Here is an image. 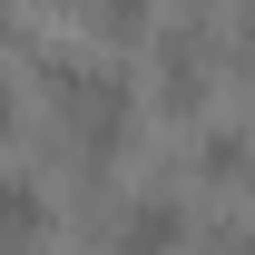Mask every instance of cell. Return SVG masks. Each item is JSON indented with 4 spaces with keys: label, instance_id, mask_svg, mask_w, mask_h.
I'll return each mask as SVG.
<instances>
[{
    "label": "cell",
    "instance_id": "cell-5",
    "mask_svg": "<svg viewBox=\"0 0 255 255\" xmlns=\"http://www.w3.org/2000/svg\"><path fill=\"white\" fill-rule=\"evenodd\" d=\"M255 167V147L236 137V128H216V137H196V177H246Z\"/></svg>",
    "mask_w": 255,
    "mask_h": 255
},
{
    "label": "cell",
    "instance_id": "cell-3",
    "mask_svg": "<svg viewBox=\"0 0 255 255\" xmlns=\"http://www.w3.org/2000/svg\"><path fill=\"white\" fill-rule=\"evenodd\" d=\"M39 226H49L39 177H10V167H0V246H39Z\"/></svg>",
    "mask_w": 255,
    "mask_h": 255
},
{
    "label": "cell",
    "instance_id": "cell-8",
    "mask_svg": "<svg viewBox=\"0 0 255 255\" xmlns=\"http://www.w3.org/2000/svg\"><path fill=\"white\" fill-rule=\"evenodd\" d=\"M10 128H20V89L0 79V137H10Z\"/></svg>",
    "mask_w": 255,
    "mask_h": 255
},
{
    "label": "cell",
    "instance_id": "cell-7",
    "mask_svg": "<svg viewBox=\"0 0 255 255\" xmlns=\"http://www.w3.org/2000/svg\"><path fill=\"white\" fill-rule=\"evenodd\" d=\"M206 255H255V226H216V236H206Z\"/></svg>",
    "mask_w": 255,
    "mask_h": 255
},
{
    "label": "cell",
    "instance_id": "cell-6",
    "mask_svg": "<svg viewBox=\"0 0 255 255\" xmlns=\"http://www.w3.org/2000/svg\"><path fill=\"white\" fill-rule=\"evenodd\" d=\"M89 10H98V30H108V39H128V30L157 20V0H89Z\"/></svg>",
    "mask_w": 255,
    "mask_h": 255
},
{
    "label": "cell",
    "instance_id": "cell-2",
    "mask_svg": "<svg viewBox=\"0 0 255 255\" xmlns=\"http://www.w3.org/2000/svg\"><path fill=\"white\" fill-rule=\"evenodd\" d=\"M177 246H187V206L177 196H128L108 216V246L98 255H177Z\"/></svg>",
    "mask_w": 255,
    "mask_h": 255
},
{
    "label": "cell",
    "instance_id": "cell-9",
    "mask_svg": "<svg viewBox=\"0 0 255 255\" xmlns=\"http://www.w3.org/2000/svg\"><path fill=\"white\" fill-rule=\"evenodd\" d=\"M0 255H39V246H0Z\"/></svg>",
    "mask_w": 255,
    "mask_h": 255
},
{
    "label": "cell",
    "instance_id": "cell-10",
    "mask_svg": "<svg viewBox=\"0 0 255 255\" xmlns=\"http://www.w3.org/2000/svg\"><path fill=\"white\" fill-rule=\"evenodd\" d=\"M246 49H255V10H246Z\"/></svg>",
    "mask_w": 255,
    "mask_h": 255
},
{
    "label": "cell",
    "instance_id": "cell-4",
    "mask_svg": "<svg viewBox=\"0 0 255 255\" xmlns=\"http://www.w3.org/2000/svg\"><path fill=\"white\" fill-rule=\"evenodd\" d=\"M157 79H167V98H177V108H196V98H206V59H196V39H167Z\"/></svg>",
    "mask_w": 255,
    "mask_h": 255
},
{
    "label": "cell",
    "instance_id": "cell-1",
    "mask_svg": "<svg viewBox=\"0 0 255 255\" xmlns=\"http://www.w3.org/2000/svg\"><path fill=\"white\" fill-rule=\"evenodd\" d=\"M39 79H49V98L69 108V137H79V157L108 167L128 147V118H137V89H128L118 69H89V59H69V49H49L39 59Z\"/></svg>",
    "mask_w": 255,
    "mask_h": 255
},
{
    "label": "cell",
    "instance_id": "cell-11",
    "mask_svg": "<svg viewBox=\"0 0 255 255\" xmlns=\"http://www.w3.org/2000/svg\"><path fill=\"white\" fill-rule=\"evenodd\" d=\"M246 177H255V167H246Z\"/></svg>",
    "mask_w": 255,
    "mask_h": 255
}]
</instances>
